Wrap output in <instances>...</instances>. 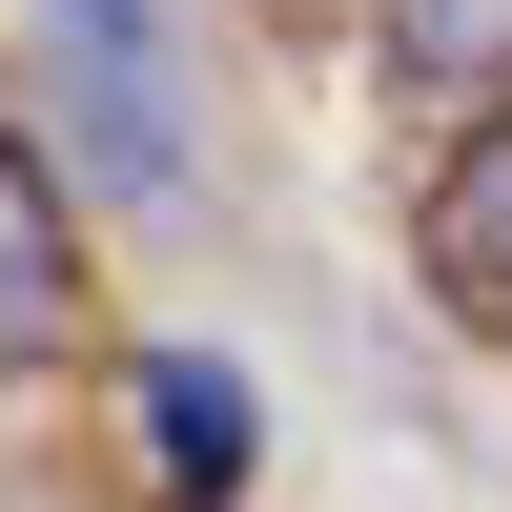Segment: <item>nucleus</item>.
Masks as SVG:
<instances>
[{
	"label": "nucleus",
	"instance_id": "obj_1",
	"mask_svg": "<svg viewBox=\"0 0 512 512\" xmlns=\"http://www.w3.org/2000/svg\"><path fill=\"white\" fill-rule=\"evenodd\" d=\"M41 82H62V164L103 205H185V62H164V0H41Z\"/></svg>",
	"mask_w": 512,
	"mask_h": 512
},
{
	"label": "nucleus",
	"instance_id": "obj_2",
	"mask_svg": "<svg viewBox=\"0 0 512 512\" xmlns=\"http://www.w3.org/2000/svg\"><path fill=\"white\" fill-rule=\"evenodd\" d=\"M410 267H431V308L512 349V103H472V144L431 164V205H410Z\"/></svg>",
	"mask_w": 512,
	"mask_h": 512
},
{
	"label": "nucleus",
	"instance_id": "obj_3",
	"mask_svg": "<svg viewBox=\"0 0 512 512\" xmlns=\"http://www.w3.org/2000/svg\"><path fill=\"white\" fill-rule=\"evenodd\" d=\"M123 431H144L164 512H226V492H246V451H267V410H246V369H226V349H144V369H123Z\"/></svg>",
	"mask_w": 512,
	"mask_h": 512
},
{
	"label": "nucleus",
	"instance_id": "obj_4",
	"mask_svg": "<svg viewBox=\"0 0 512 512\" xmlns=\"http://www.w3.org/2000/svg\"><path fill=\"white\" fill-rule=\"evenodd\" d=\"M62 328H82V226H62V185H41V144L0 123V390H21Z\"/></svg>",
	"mask_w": 512,
	"mask_h": 512
},
{
	"label": "nucleus",
	"instance_id": "obj_5",
	"mask_svg": "<svg viewBox=\"0 0 512 512\" xmlns=\"http://www.w3.org/2000/svg\"><path fill=\"white\" fill-rule=\"evenodd\" d=\"M369 62L410 103H512V0H369Z\"/></svg>",
	"mask_w": 512,
	"mask_h": 512
}]
</instances>
